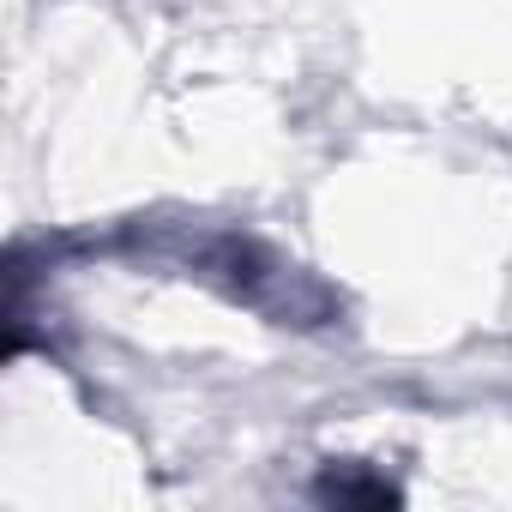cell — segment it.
Masks as SVG:
<instances>
[{
  "label": "cell",
  "instance_id": "6da1fadb",
  "mask_svg": "<svg viewBox=\"0 0 512 512\" xmlns=\"http://www.w3.org/2000/svg\"><path fill=\"white\" fill-rule=\"evenodd\" d=\"M314 500H332V506H398V488L386 476H356V470H326L314 482Z\"/></svg>",
  "mask_w": 512,
  "mask_h": 512
}]
</instances>
